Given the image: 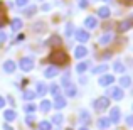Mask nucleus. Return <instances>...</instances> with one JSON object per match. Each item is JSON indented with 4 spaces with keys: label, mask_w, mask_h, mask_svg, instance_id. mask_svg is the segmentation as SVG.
I'll return each instance as SVG.
<instances>
[{
    "label": "nucleus",
    "mask_w": 133,
    "mask_h": 130,
    "mask_svg": "<svg viewBox=\"0 0 133 130\" xmlns=\"http://www.w3.org/2000/svg\"><path fill=\"white\" fill-rule=\"evenodd\" d=\"M49 59H51L52 64H66V63H68V54H66L62 49H56V51L51 52Z\"/></svg>",
    "instance_id": "nucleus-1"
},
{
    "label": "nucleus",
    "mask_w": 133,
    "mask_h": 130,
    "mask_svg": "<svg viewBox=\"0 0 133 130\" xmlns=\"http://www.w3.org/2000/svg\"><path fill=\"white\" fill-rule=\"evenodd\" d=\"M108 105H110V100H108L106 96H101V98H98V100L93 103V107H94L96 112H103V110L108 108Z\"/></svg>",
    "instance_id": "nucleus-2"
},
{
    "label": "nucleus",
    "mask_w": 133,
    "mask_h": 130,
    "mask_svg": "<svg viewBox=\"0 0 133 130\" xmlns=\"http://www.w3.org/2000/svg\"><path fill=\"white\" fill-rule=\"evenodd\" d=\"M34 68V59L32 58H22L20 59V69L22 71H30Z\"/></svg>",
    "instance_id": "nucleus-3"
},
{
    "label": "nucleus",
    "mask_w": 133,
    "mask_h": 130,
    "mask_svg": "<svg viewBox=\"0 0 133 130\" xmlns=\"http://www.w3.org/2000/svg\"><path fill=\"white\" fill-rule=\"evenodd\" d=\"M133 26V19H125L118 24V32H127L128 29Z\"/></svg>",
    "instance_id": "nucleus-4"
},
{
    "label": "nucleus",
    "mask_w": 133,
    "mask_h": 130,
    "mask_svg": "<svg viewBox=\"0 0 133 130\" xmlns=\"http://www.w3.org/2000/svg\"><path fill=\"white\" fill-rule=\"evenodd\" d=\"M52 107L57 108V110L64 108V107H66V98H64V96H59V95H57V96L54 98V101H52Z\"/></svg>",
    "instance_id": "nucleus-5"
},
{
    "label": "nucleus",
    "mask_w": 133,
    "mask_h": 130,
    "mask_svg": "<svg viewBox=\"0 0 133 130\" xmlns=\"http://www.w3.org/2000/svg\"><path fill=\"white\" fill-rule=\"evenodd\" d=\"M76 39H78L79 42H86V41L89 39V32H86L84 29H79V30H76Z\"/></svg>",
    "instance_id": "nucleus-6"
},
{
    "label": "nucleus",
    "mask_w": 133,
    "mask_h": 130,
    "mask_svg": "<svg viewBox=\"0 0 133 130\" xmlns=\"http://www.w3.org/2000/svg\"><path fill=\"white\" fill-rule=\"evenodd\" d=\"M120 108H113L111 110V113H110V122L111 123H120Z\"/></svg>",
    "instance_id": "nucleus-7"
},
{
    "label": "nucleus",
    "mask_w": 133,
    "mask_h": 130,
    "mask_svg": "<svg viewBox=\"0 0 133 130\" xmlns=\"http://www.w3.org/2000/svg\"><path fill=\"white\" fill-rule=\"evenodd\" d=\"M15 68H17V66H15V63H14L12 59H9V61L3 63V71H5V73H10V75H12V73L15 71Z\"/></svg>",
    "instance_id": "nucleus-8"
},
{
    "label": "nucleus",
    "mask_w": 133,
    "mask_h": 130,
    "mask_svg": "<svg viewBox=\"0 0 133 130\" xmlns=\"http://www.w3.org/2000/svg\"><path fill=\"white\" fill-rule=\"evenodd\" d=\"M113 81H115V76H111V75H104V76L99 78V85L101 86H108V85H111Z\"/></svg>",
    "instance_id": "nucleus-9"
},
{
    "label": "nucleus",
    "mask_w": 133,
    "mask_h": 130,
    "mask_svg": "<svg viewBox=\"0 0 133 130\" xmlns=\"http://www.w3.org/2000/svg\"><path fill=\"white\" fill-rule=\"evenodd\" d=\"M10 27H12L14 32H17V30H20L24 27V22L22 19H12V24H10Z\"/></svg>",
    "instance_id": "nucleus-10"
},
{
    "label": "nucleus",
    "mask_w": 133,
    "mask_h": 130,
    "mask_svg": "<svg viewBox=\"0 0 133 130\" xmlns=\"http://www.w3.org/2000/svg\"><path fill=\"white\" fill-rule=\"evenodd\" d=\"M84 26L88 27V29H94V27L98 26V19H94L93 15L86 17V20H84Z\"/></svg>",
    "instance_id": "nucleus-11"
},
{
    "label": "nucleus",
    "mask_w": 133,
    "mask_h": 130,
    "mask_svg": "<svg viewBox=\"0 0 133 130\" xmlns=\"http://www.w3.org/2000/svg\"><path fill=\"white\" fill-rule=\"evenodd\" d=\"M111 95H113V100H116V101L123 100V90H121V88H113V90H111Z\"/></svg>",
    "instance_id": "nucleus-12"
},
{
    "label": "nucleus",
    "mask_w": 133,
    "mask_h": 130,
    "mask_svg": "<svg viewBox=\"0 0 133 130\" xmlns=\"http://www.w3.org/2000/svg\"><path fill=\"white\" fill-rule=\"evenodd\" d=\"M98 127H99L101 130H104V128H110L111 127V122H110V118H99L98 120Z\"/></svg>",
    "instance_id": "nucleus-13"
},
{
    "label": "nucleus",
    "mask_w": 133,
    "mask_h": 130,
    "mask_svg": "<svg viewBox=\"0 0 133 130\" xmlns=\"http://www.w3.org/2000/svg\"><path fill=\"white\" fill-rule=\"evenodd\" d=\"M57 68H56V66H49V68L47 69H45V73H44V75H45V78H54V76H57Z\"/></svg>",
    "instance_id": "nucleus-14"
},
{
    "label": "nucleus",
    "mask_w": 133,
    "mask_h": 130,
    "mask_svg": "<svg viewBox=\"0 0 133 130\" xmlns=\"http://www.w3.org/2000/svg\"><path fill=\"white\" fill-rule=\"evenodd\" d=\"M74 54H76V58H84V56L88 54V49H86L84 46H78L76 51H74Z\"/></svg>",
    "instance_id": "nucleus-15"
},
{
    "label": "nucleus",
    "mask_w": 133,
    "mask_h": 130,
    "mask_svg": "<svg viewBox=\"0 0 133 130\" xmlns=\"http://www.w3.org/2000/svg\"><path fill=\"white\" fill-rule=\"evenodd\" d=\"M76 93H78V88H76L74 85L66 86V96H76Z\"/></svg>",
    "instance_id": "nucleus-16"
},
{
    "label": "nucleus",
    "mask_w": 133,
    "mask_h": 130,
    "mask_svg": "<svg viewBox=\"0 0 133 130\" xmlns=\"http://www.w3.org/2000/svg\"><path fill=\"white\" fill-rule=\"evenodd\" d=\"M3 117H5L7 122H14V120H15V117H17V113L14 110H7L5 113H3Z\"/></svg>",
    "instance_id": "nucleus-17"
},
{
    "label": "nucleus",
    "mask_w": 133,
    "mask_h": 130,
    "mask_svg": "<svg viewBox=\"0 0 133 130\" xmlns=\"http://www.w3.org/2000/svg\"><path fill=\"white\" fill-rule=\"evenodd\" d=\"M98 15H99L101 19H108V17H110V9H108V7H101V9L98 10Z\"/></svg>",
    "instance_id": "nucleus-18"
},
{
    "label": "nucleus",
    "mask_w": 133,
    "mask_h": 130,
    "mask_svg": "<svg viewBox=\"0 0 133 130\" xmlns=\"http://www.w3.org/2000/svg\"><path fill=\"white\" fill-rule=\"evenodd\" d=\"M51 107H52V103H51L49 100H44L42 103H41V110H42L44 113H47V112L51 110Z\"/></svg>",
    "instance_id": "nucleus-19"
},
{
    "label": "nucleus",
    "mask_w": 133,
    "mask_h": 130,
    "mask_svg": "<svg viewBox=\"0 0 133 130\" xmlns=\"http://www.w3.org/2000/svg\"><path fill=\"white\" fill-rule=\"evenodd\" d=\"M130 85H131V79L128 78V76H121V78H120V86L121 88H127Z\"/></svg>",
    "instance_id": "nucleus-20"
},
{
    "label": "nucleus",
    "mask_w": 133,
    "mask_h": 130,
    "mask_svg": "<svg viewBox=\"0 0 133 130\" xmlns=\"http://www.w3.org/2000/svg\"><path fill=\"white\" fill-rule=\"evenodd\" d=\"M45 91H47V88H45V85H44V83H37L36 93H37V95H41V96H42V95L45 93Z\"/></svg>",
    "instance_id": "nucleus-21"
},
{
    "label": "nucleus",
    "mask_w": 133,
    "mask_h": 130,
    "mask_svg": "<svg viewBox=\"0 0 133 130\" xmlns=\"http://www.w3.org/2000/svg\"><path fill=\"white\" fill-rule=\"evenodd\" d=\"M108 71V64H99V66H96V68H93V73H106Z\"/></svg>",
    "instance_id": "nucleus-22"
},
{
    "label": "nucleus",
    "mask_w": 133,
    "mask_h": 130,
    "mask_svg": "<svg viewBox=\"0 0 133 130\" xmlns=\"http://www.w3.org/2000/svg\"><path fill=\"white\" fill-rule=\"evenodd\" d=\"M36 10H37L36 5H29V7H25V10H24V12H25L27 17H30V15H34V14H36Z\"/></svg>",
    "instance_id": "nucleus-23"
},
{
    "label": "nucleus",
    "mask_w": 133,
    "mask_h": 130,
    "mask_svg": "<svg viewBox=\"0 0 133 130\" xmlns=\"http://www.w3.org/2000/svg\"><path fill=\"white\" fill-rule=\"evenodd\" d=\"M88 63H79V64L78 66H76V71H78V73H84L86 71V69H88Z\"/></svg>",
    "instance_id": "nucleus-24"
},
{
    "label": "nucleus",
    "mask_w": 133,
    "mask_h": 130,
    "mask_svg": "<svg viewBox=\"0 0 133 130\" xmlns=\"http://www.w3.org/2000/svg\"><path fill=\"white\" fill-rule=\"evenodd\" d=\"M113 68H115V71H116V73H123V71H125V66L121 64L120 61H116V63H115V64H113Z\"/></svg>",
    "instance_id": "nucleus-25"
},
{
    "label": "nucleus",
    "mask_w": 133,
    "mask_h": 130,
    "mask_svg": "<svg viewBox=\"0 0 133 130\" xmlns=\"http://www.w3.org/2000/svg\"><path fill=\"white\" fill-rule=\"evenodd\" d=\"M110 41H111V34H103V36H101V39H99V42L104 46V44L110 42Z\"/></svg>",
    "instance_id": "nucleus-26"
},
{
    "label": "nucleus",
    "mask_w": 133,
    "mask_h": 130,
    "mask_svg": "<svg viewBox=\"0 0 133 130\" xmlns=\"http://www.w3.org/2000/svg\"><path fill=\"white\" fill-rule=\"evenodd\" d=\"M49 44H56V46H61V37H59V36H52L51 37V39H49Z\"/></svg>",
    "instance_id": "nucleus-27"
},
{
    "label": "nucleus",
    "mask_w": 133,
    "mask_h": 130,
    "mask_svg": "<svg viewBox=\"0 0 133 130\" xmlns=\"http://www.w3.org/2000/svg\"><path fill=\"white\" fill-rule=\"evenodd\" d=\"M24 98H25V100H34V98H36V93H34V91L25 90V91H24Z\"/></svg>",
    "instance_id": "nucleus-28"
},
{
    "label": "nucleus",
    "mask_w": 133,
    "mask_h": 130,
    "mask_svg": "<svg viewBox=\"0 0 133 130\" xmlns=\"http://www.w3.org/2000/svg\"><path fill=\"white\" fill-rule=\"evenodd\" d=\"M52 123H56V125L62 123V115H61V113H56L54 117H52Z\"/></svg>",
    "instance_id": "nucleus-29"
},
{
    "label": "nucleus",
    "mask_w": 133,
    "mask_h": 130,
    "mask_svg": "<svg viewBox=\"0 0 133 130\" xmlns=\"http://www.w3.org/2000/svg\"><path fill=\"white\" fill-rule=\"evenodd\" d=\"M3 24H5V9L0 7V27H3Z\"/></svg>",
    "instance_id": "nucleus-30"
},
{
    "label": "nucleus",
    "mask_w": 133,
    "mask_h": 130,
    "mask_svg": "<svg viewBox=\"0 0 133 130\" xmlns=\"http://www.w3.org/2000/svg\"><path fill=\"white\" fill-rule=\"evenodd\" d=\"M39 130H51V123H49V122H41L39 123Z\"/></svg>",
    "instance_id": "nucleus-31"
},
{
    "label": "nucleus",
    "mask_w": 133,
    "mask_h": 130,
    "mask_svg": "<svg viewBox=\"0 0 133 130\" xmlns=\"http://www.w3.org/2000/svg\"><path fill=\"white\" fill-rule=\"evenodd\" d=\"M79 118H81L83 122H88V120H89V115H88V112H86V110H83L81 113H79Z\"/></svg>",
    "instance_id": "nucleus-32"
},
{
    "label": "nucleus",
    "mask_w": 133,
    "mask_h": 130,
    "mask_svg": "<svg viewBox=\"0 0 133 130\" xmlns=\"http://www.w3.org/2000/svg\"><path fill=\"white\" fill-rule=\"evenodd\" d=\"M49 91H51L54 96H57V93H59V85H52L51 88H49Z\"/></svg>",
    "instance_id": "nucleus-33"
},
{
    "label": "nucleus",
    "mask_w": 133,
    "mask_h": 130,
    "mask_svg": "<svg viewBox=\"0 0 133 130\" xmlns=\"http://www.w3.org/2000/svg\"><path fill=\"white\" fill-rule=\"evenodd\" d=\"M15 5H19V7H27V5H29V0H15Z\"/></svg>",
    "instance_id": "nucleus-34"
},
{
    "label": "nucleus",
    "mask_w": 133,
    "mask_h": 130,
    "mask_svg": "<svg viewBox=\"0 0 133 130\" xmlns=\"http://www.w3.org/2000/svg\"><path fill=\"white\" fill-rule=\"evenodd\" d=\"M24 108H25V112H36V110H37V107H36V105H32V103L25 105Z\"/></svg>",
    "instance_id": "nucleus-35"
},
{
    "label": "nucleus",
    "mask_w": 133,
    "mask_h": 130,
    "mask_svg": "<svg viewBox=\"0 0 133 130\" xmlns=\"http://www.w3.org/2000/svg\"><path fill=\"white\" fill-rule=\"evenodd\" d=\"M72 34V24H68L66 26V36H71Z\"/></svg>",
    "instance_id": "nucleus-36"
},
{
    "label": "nucleus",
    "mask_w": 133,
    "mask_h": 130,
    "mask_svg": "<svg viewBox=\"0 0 133 130\" xmlns=\"http://www.w3.org/2000/svg\"><path fill=\"white\" fill-rule=\"evenodd\" d=\"M44 24L42 22H41V24H34V30H44Z\"/></svg>",
    "instance_id": "nucleus-37"
},
{
    "label": "nucleus",
    "mask_w": 133,
    "mask_h": 130,
    "mask_svg": "<svg viewBox=\"0 0 133 130\" xmlns=\"http://www.w3.org/2000/svg\"><path fill=\"white\" fill-rule=\"evenodd\" d=\"M62 85L69 86V75H64V76H62Z\"/></svg>",
    "instance_id": "nucleus-38"
},
{
    "label": "nucleus",
    "mask_w": 133,
    "mask_h": 130,
    "mask_svg": "<svg viewBox=\"0 0 133 130\" xmlns=\"http://www.w3.org/2000/svg\"><path fill=\"white\" fill-rule=\"evenodd\" d=\"M127 125H128V127H133V115L127 117Z\"/></svg>",
    "instance_id": "nucleus-39"
},
{
    "label": "nucleus",
    "mask_w": 133,
    "mask_h": 130,
    "mask_svg": "<svg viewBox=\"0 0 133 130\" xmlns=\"http://www.w3.org/2000/svg\"><path fill=\"white\" fill-rule=\"evenodd\" d=\"M79 7H81V9H86V7H88V0H79Z\"/></svg>",
    "instance_id": "nucleus-40"
},
{
    "label": "nucleus",
    "mask_w": 133,
    "mask_h": 130,
    "mask_svg": "<svg viewBox=\"0 0 133 130\" xmlns=\"http://www.w3.org/2000/svg\"><path fill=\"white\" fill-rule=\"evenodd\" d=\"M5 39H7L5 32H0V44H3V42H5Z\"/></svg>",
    "instance_id": "nucleus-41"
},
{
    "label": "nucleus",
    "mask_w": 133,
    "mask_h": 130,
    "mask_svg": "<svg viewBox=\"0 0 133 130\" xmlns=\"http://www.w3.org/2000/svg\"><path fill=\"white\" fill-rule=\"evenodd\" d=\"M25 122H27L29 125H32V122H34V115H29V117L25 118Z\"/></svg>",
    "instance_id": "nucleus-42"
},
{
    "label": "nucleus",
    "mask_w": 133,
    "mask_h": 130,
    "mask_svg": "<svg viewBox=\"0 0 133 130\" xmlns=\"http://www.w3.org/2000/svg\"><path fill=\"white\" fill-rule=\"evenodd\" d=\"M42 10H51V5H49V3H44V5H42Z\"/></svg>",
    "instance_id": "nucleus-43"
},
{
    "label": "nucleus",
    "mask_w": 133,
    "mask_h": 130,
    "mask_svg": "<svg viewBox=\"0 0 133 130\" xmlns=\"http://www.w3.org/2000/svg\"><path fill=\"white\" fill-rule=\"evenodd\" d=\"M3 105H5V100H3V98L0 96V108H3Z\"/></svg>",
    "instance_id": "nucleus-44"
},
{
    "label": "nucleus",
    "mask_w": 133,
    "mask_h": 130,
    "mask_svg": "<svg viewBox=\"0 0 133 130\" xmlns=\"http://www.w3.org/2000/svg\"><path fill=\"white\" fill-rule=\"evenodd\" d=\"M3 128H5V130H14L12 127H10V125L9 123H5V125H3Z\"/></svg>",
    "instance_id": "nucleus-45"
},
{
    "label": "nucleus",
    "mask_w": 133,
    "mask_h": 130,
    "mask_svg": "<svg viewBox=\"0 0 133 130\" xmlns=\"http://www.w3.org/2000/svg\"><path fill=\"white\" fill-rule=\"evenodd\" d=\"M121 2H125V3H133V0H121Z\"/></svg>",
    "instance_id": "nucleus-46"
},
{
    "label": "nucleus",
    "mask_w": 133,
    "mask_h": 130,
    "mask_svg": "<svg viewBox=\"0 0 133 130\" xmlns=\"http://www.w3.org/2000/svg\"><path fill=\"white\" fill-rule=\"evenodd\" d=\"M79 130H89V128H86V127H83V128H79Z\"/></svg>",
    "instance_id": "nucleus-47"
},
{
    "label": "nucleus",
    "mask_w": 133,
    "mask_h": 130,
    "mask_svg": "<svg viewBox=\"0 0 133 130\" xmlns=\"http://www.w3.org/2000/svg\"><path fill=\"white\" fill-rule=\"evenodd\" d=\"M68 130H71V128H68Z\"/></svg>",
    "instance_id": "nucleus-48"
}]
</instances>
